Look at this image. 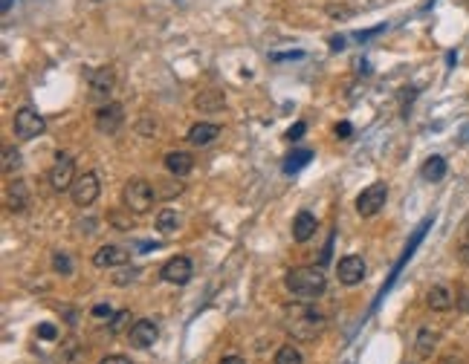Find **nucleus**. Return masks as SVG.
I'll list each match as a JSON object with an SVG mask.
<instances>
[{"label":"nucleus","mask_w":469,"mask_h":364,"mask_svg":"<svg viewBox=\"0 0 469 364\" xmlns=\"http://www.w3.org/2000/svg\"><path fill=\"white\" fill-rule=\"evenodd\" d=\"M157 188H151V182L145 179H128V185L122 188V205L131 208L133 214H148L154 208Z\"/></svg>","instance_id":"3"},{"label":"nucleus","mask_w":469,"mask_h":364,"mask_svg":"<svg viewBox=\"0 0 469 364\" xmlns=\"http://www.w3.org/2000/svg\"><path fill=\"white\" fill-rule=\"evenodd\" d=\"M284 286H287L290 295H296L301 301H313V298L325 295L327 277L322 269H316V266H296V269L287 272Z\"/></svg>","instance_id":"1"},{"label":"nucleus","mask_w":469,"mask_h":364,"mask_svg":"<svg viewBox=\"0 0 469 364\" xmlns=\"http://www.w3.org/2000/svg\"><path fill=\"white\" fill-rule=\"evenodd\" d=\"M76 182V162L70 153H58L55 165L50 168V185L52 191H70Z\"/></svg>","instance_id":"7"},{"label":"nucleus","mask_w":469,"mask_h":364,"mask_svg":"<svg viewBox=\"0 0 469 364\" xmlns=\"http://www.w3.org/2000/svg\"><path fill=\"white\" fill-rule=\"evenodd\" d=\"M99 364H133L128 356H107V359H102Z\"/></svg>","instance_id":"34"},{"label":"nucleus","mask_w":469,"mask_h":364,"mask_svg":"<svg viewBox=\"0 0 469 364\" xmlns=\"http://www.w3.org/2000/svg\"><path fill=\"white\" fill-rule=\"evenodd\" d=\"M385 200H389V185H385V182H374V185H368L360 197H356V214L374 217L385 208Z\"/></svg>","instance_id":"5"},{"label":"nucleus","mask_w":469,"mask_h":364,"mask_svg":"<svg viewBox=\"0 0 469 364\" xmlns=\"http://www.w3.org/2000/svg\"><path fill=\"white\" fill-rule=\"evenodd\" d=\"M327 324V318L316 310L313 304H293L284 312V327L296 335V339H316Z\"/></svg>","instance_id":"2"},{"label":"nucleus","mask_w":469,"mask_h":364,"mask_svg":"<svg viewBox=\"0 0 469 364\" xmlns=\"http://www.w3.org/2000/svg\"><path fill=\"white\" fill-rule=\"evenodd\" d=\"M368 272V266L360 255H345L339 263H336V275H339V284L342 286H356L362 284V277Z\"/></svg>","instance_id":"9"},{"label":"nucleus","mask_w":469,"mask_h":364,"mask_svg":"<svg viewBox=\"0 0 469 364\" xmlns=\"http://www.w3.org/2000/svg\"><path fill=\"white\" fill-rule=\"evenodd\" d=\"M426 304H429V310H435V312H446L455 306V298L446 286H432L426 292Z\"/></svg>","instance_id":"18"},{"label":"nucleus","mask_w":469,"mask_h":364,"mask_svg":"<svg viewBox=\"0 0 469 364\" xmlns=\"http://www.w3.org/2000/svg\"><path fill=\"white\" fill-rule=\"evenodd\" d=\"M301 350L296 344H284L279 347V353H275V364H301Z\"/></svg>","instance_id":"24"},{"label":"nucleus","mask_w":469,"mask_h":364,"mask_svg":"<svg viewBox=\"0 0 469 364\" xmlns=\"http://www.w3.org/2000/svg\"><path fill=\"white\" fill-rule=\"evenodd\" d=\"M52 269L58 275H73V260L64 255V251H55L52 255Z\"/></svg>","instance_id":"27"},{"label":"nucleus","mask_w":469,"mask_h":364,"mask_svg":"<svg viewBox=\"0 0 469 364\" xmlns=\"http://www.w3.org/2000/svg\"><path fill=\"white\" fill-rule=\"evenodd\" d=\"M165 185H168V188H160V191H157L160 197H174V194H180V191H183L180 182H165Z\"/></svg>","instance_id":"32"},{"label":"nucleus","mask_w":469,"mask_h":364,"mask_svg":"<svg viewBox=\"0 0 469 364\" xmlns=\"http://www.w3.org/2000/svg\"><path fill=\"white\" fill-rule=\"evenodd\" d=\"M351 133H353V128H351V124H348V122H339V124H336V136H342V139H348Z\"/></svg>","instance_id":"35"},{"label":"nucleus","mask_w":469,"mask_h":364,"mask_svg":"<svg viewBox=\"0 0 469 364\" xmlns=\"http://www.w3.org/2000/svg\"><path fill=\"white\" fill-rule=\"evenodd\" d=\"M305 130H307V124H305V122H296L293 128L287 130V139H290V142H298V139L305 136Z\"/></svg>","instance_id":"30"},{"label":"nucleus","mask_w":469,"mask_h":364,"mask_svg":"<svg viewBox=\"0 0 469 364\" xmlns=\"http://www.w3.org/2000/svg\"><path fill=\"white\" fill-rule=\"evenodd\" d=\"M310 159H313V150H307V148H305V150H296L293 157H287L284 171H287V174H296V171H301V168H305Z\"/></svg>","instance_id":"25"},{"label":"nucleus","mask_w":469,"mask_h":364,"mask_svg":"<svg viewBox=\"0 0 469 364\" xmlns=\"http://www.w3.org/2000/svg\"><path fill=\"white\" fill-rule=\"evenodd\" d=\"M12 9V0H3V12H9Z\"/></svg>","instance_id":"39"},{"label":"nucleus","mask_w":469,"mask_h":364,"mask_svg":"<svg viewBox=\"0 0 469 364\" xmlns=\"http://www.w3.org/2000/svg\"><path fill=\"white\" fill-rule=\"evenodd\" d=\"M437 341H440V335L435 332V330H420L417 332V341H415V350H417V356L420 359H432L435 356V350H437Z\"/></svg>","instance_id":"20"},{"label":"nucleus","mask_w":469,"mask_h":364,"mask_svg":"<svg viewBox=\"0 0 469 364\" xmlns=\"http://www.w3.org/2000/svg\"><path fill=\"white\" fill-rule=\"evenodd\" d=\"M6 203L12 212H18V214L26 212V208H30V185H26L23 179H12L6 188Z\"/></svg>","instance_id":"15"},{"label":"nucleus","mask_w":469,"mask_h":364,"mask_svg":"<svg viewBox=\"0 0 469 364\" xmlns=\"http://www.w3.org/2000/svg\"><path fill=\"white\" fill-rule=\"evenodd\" d=\"M191 275H195V266H191V260L183 258V255L171 258V260L160 269V277H162L165 284H171V286H186V284L191 281Z\"/></svg>","instance_id":"8"},{"label":"nucleus","mask_w":469,"mask_h":364,"mask_svg":"<svg viewBox=\"0 0 469 364\" xmlns=\"http://www.w3.org/2000/svg\"><path fill=\"white\" fill-rule=\"evenodd\" d=\"M330 47H334V49H342L345 47V38L339 35V38H330Z\"/></svg>","instance_id":"38"},{"label":"nucleus","mask_w":469,"mask_h":364,"mask_svg":"<svg viewBox=\"0 0 469 364\" xmlns=\"http://www.w3.org/2000/svg\"><path fill=\"white\" fill-rule=\"evenodd\" d=\"M93 318H113V310H110V304H96V306H93Z\"/></svg>","instance_id":"33"},{"label":"nucleus","mask_w":469,"mask_h":364,"mask_svg":"<svg viewBox=\"0 0 469 364\" xmlns=\"http://www.w3.org/2000/svg\"><path fill=\"white\" fill-rule=\"evenodd\" d=\"M458 260H461L463 266H469V240L461 243V249H458Z\"/></svg>","instance_id":"36"},{"label":"nucleus","mask_w":469,"mask_h":364,"mask_svg":"<svg viewBox=\"0 0 469 364\" xmlns=\"http://www.w3.org/2000/svg\"><path fill=\"white\" fill-rule=\"evenodd\" d=\"M99 194H102V185H99V177H96L93 171L76 177L73 188H70V197H73V203L78 208H90L96 200H99Z\"/></svg>","instance_id":"6"},{"label":"nucleus","mask_w":469,"mask_h":364,"mask_svg":"<svg viewBox=\"0 0 469 364\" xmlns=\"http://www.w3.org/2000/svg\"><path fill=\"white\" fill-rule=\"evenodd\" d=\"M38 339L52 341V339H58V330H55L52 324H41V327H38Z\"/></svg>","instance_id":"31"},{"label":"nucleus","mask_w":469,"mask_h":364,"mask_svg":"<svg viewBox=\"0 0 469 364\" xmlns=\"http://www.w3.org/2000/svg\"><path fill=\"white\" fill-rule=\"evenodd\" d=\"M316 231H319V220H316L310 212H298L296 220H293V240L296 243H307Z\"/></svg>","instance_id":"16"},{"label":"nucleus","mask_w":469,"mask_h":364,"mask_svg":"<svg viewBox=\"0 0 469 364\" xmlns=\"http://www.w3.org/2000/svg\"><path fill=\"white\" fill-rule=\"evenodd\" d=\"M177 226H180V217H177L174 208H162V212L157 214V231H162V234H174Z\"/></svg>","instance_id":"22"},{"label":"nucleus","mask_w":469,"mask_h":364,"mask_svg":"<svg viewBox=\"0 0 469 364\" xmlns=\"http://www.w3.org/2000/svg\"><path fill=\"white\" fill-rule=\"evenodd\" d=\"M220 364H246L241 356H226V359H220Z\"/></svg>","instance_id":"37"},{"label":"nucleus","mask_w":469,"mask_h":364,"mask_svg":"<svg viewBox=\"0 0 469 364\" xmlns=\"http://www.w3.org/2000/svg\"><path fill=\"white\" fill-rule=\"evenodd\" d=\"M12 130H15V139H21V142H32V139H38L47 130V119L35 107H18L15 116H12Z\"/></svg>","instance_id":"4"},{"label":"nucleus","mask_w":469,"mask_h":364,"mask_svg":"<svg viewBox=\"0 0 469 364\" xmlns=\"http://www.w3.org/2000/svg\"><path fill=\"white\" fill-rule=\"evenodd\" d=\"M131 214H133L131 208H122V212L116 208V212L107 214V220H110V226H116L119 231H131V229H133V217H131Z\"/></svg>","instance_id":"23"},{"label":"nucleus","mask_w":469,"mask_h":364,"mask_svg":"<svg viewBox=\"0 0 469 364\" xmlns=\"http://www.w3.org/2000/svg\"><path fill=\"white\" fill-rule=\"evenodd\" d=\"M128 260H131L128 249L113 246V243L102 246V249L93 255V266H96V269H116V266H125Z\"/></svg>","instance_id":"13"},{"label":"nucleus","mask_w":469,"mask_h":364,"mask_svg":"<svg viewBox=\"0 0 469 364\" xmlns=\"http://www.w3.org/2000/svg\"><path fill=\"white\" fill-rule=\"evenodd\" d=\"M220 136V124H212V122H197V124H191V130H188V145H195V148H206V145H212L215 139Z\"/></svg>","instance_id":"14"},{"label":"nucleus","mask_w":469,"mask_h":364,"mask_svg":"<svg viewBox=\"0 0 469 364\" xmlns=\"http://www.w3.org/2000/svg\"><path fill=\"white\" fill-rule=\"evenodd\" d=\"M136 275H140V269H125V272H116L113 284H116V286H128V284H133V281H136Z\"/></svg>","instance_id":"29"},{"label":"nucleus","mask_w":469,"mask_h":364,"mask_svg":"<svg viewBox=\"0 0 469 364\" xmlns=\"http://www.w3.org/2000/svg\"><path fill=\"white\" fill-rule=\"evenodd\" d=\"M18 168H21V153L12 145H6L3 148V174H15Z\"/></svg>","instance_id":"26"},{"label":"nucleus","mask_w":469,"mask_h":364,"mask_svg":"<svg viewBox=\"0 0 469 364\" xmlns=\"http://www.w3.org/2000/svg\"><path fill=\"white\" fill-rule=\"evenodd\" d=\"M165 168H168V174L180 179L195 171V159H191V153H186V150H171V153H165Z\"/></svg>","instance_id":"17"},{"label":"nucleus","mask_w":469,"mask_h":364,"mask_svg":"<svg viewBox=\"0 0 469 364\" xmlns=\"http://www.w3.org/2000/svg\"><path fill=\"white\" fill-rule=\"evenodd\" d=\"M223 104H226V95L220 90H206L195 99V107L200 113H217V110H223Z\"/></svg>","instance_id":"19"},{"label":"nucleus","mask_w":469,"mask_h":364,"mask_svg":"<svg viewBox=\"0 0 469 364\" xmlns=\"http://www.w3.org/2000/svg\"><path fill=\"white\" fill-rule=\"evenodd\" d=\"M423 179H429V182H440L446 177V159L444 157H429L423 162Z\"/></svg>","instance_id":"21"},{"label":"nucleus","mask_w":469,"mask_h":364,"mask_svg":"<svg viewBox=\"0 0 469 364\" xmlns=\"http://www.w3.org/2000/svg\"><path fill=\"white\" fill-rule=\"evenodd\" d=\"M122 124H125V110L116 102H105L96 110V130L99 133H116Z\"/></svg>","instance_id":"10"},{"label":"nucleus","mask_w":469,"mask_h":364,"mask_svg":"<svg viewBox=\"0 0 469 364\" xmlns=\"http://www.w3.org/2000/svg\"><path fill=\"white\" fill-rule=\"evenodd\" d=\"M128 321H131V312H128V310H122V312H116L113 318H110V332H113V335H119L122 330H125V327H128Z\"/></svg>","instance_id":"28"},{"label":"nucleus","mask_w":469,"mask_h":364,"mask_svg":"<svg viewBox=\"0 0 469 364\" xmlns=\"http://www.w3.org/2000/svg\"><path fill=\"white\" fill-rule=\"evenodd\" d=\"M87 87H90V99L93 102H107L110 93H113V69L110 67H96L87 76Z\"/></svg>","instance_id":"11"},{"label":"nucleus","mask_w":469,"mask_h":364,"mask_svg":"<svg viewBox=\"0 0 469 364\" xmlns=\"http://www.w3.org/2000/svg\"><path fill=\"white\" fill-rule=\"evenodd\" d=\"M128 339H131V347H136V350H148V347H154V341L160 339V327H157V321H151V318H140L136 324L128 330Z\"/></svg>","instance_id":"12"}]
</instances>
